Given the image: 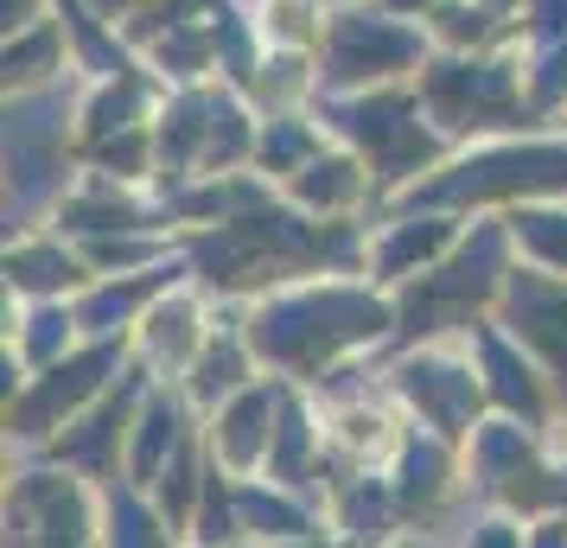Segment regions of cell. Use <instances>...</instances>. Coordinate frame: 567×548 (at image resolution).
Returning <instances> with one entry per match:
<instances>
[{
  "instance_id": "obj_1",
  "label": "cell",
  "mask_w": 567,
  "mask_h": 548,
  "mask_svg": "<svg viewBox=\"0 0 567 548\" xmlns=\"http://www.w3.org/2000/svg\"><path fill=\"white\" fill-rule=\"evenodd\" d=\"M370 332H383V307L351 288L281 300V307H268L256 319V344H261V358H275V364H319V358H332L338 344L370 339Z\"/></svg>"
},
{
  "instance_id": "obj_2",
  "label": "cell",
  "mask_w": 567,
  "mask_h": 548,
  "mask_svg": "<svg viewBox=\"0 0 567 548\" xmlns=\"http://www.w3.org/2000/svg\"><path fill=\"white\" fill-rule=\"evenodd\" d=\"M516 192H567V147H511L453 166L446 179L421 185L414 205H472V198H516Z\"/></svg>"
},
{
  "instance_id": "obj_3",
  "label": "cell",
  "mask_w": 567,
  "mask_h": 548,
  "mask_svg": "<svg viewBox=\"0 0 567 548\" xmlns=\"http://www.w3.org/2000/svg\"><path fill=\"white\" fill-rule=\"evenodd\" d=\"M491 275H497V230H478V242L465 249L446 275L421 281L402 307V332H440V325H465L472 307L491 293Z\"/></svg>"
},
{
  "instance_id": "obj_4",
  "label": "cell",
  "mask_w": 567,
  "mask_h": 548,
  "mask_svg": "<svg viewBox=\"0 0 567 548\" xmlns=\"http://www.w3.org/2000/svg\"><path fill=\"white\" fill-rule=\"evenodd\" d=\"M7 523L32 548H78L83 529H90L78 485H64V478H27L13 492V504H7Z\"/></svg>"
},
{
  "instance_id": "obj_5",
  "label": "cell",
  "mask_w": 567,
  "mask_h": 548,
  "mask_svg": "<svg viewBox=\"0 0 567 548\" xmlns=\"http://www.w3.org/2000/svg\"><path fill=\"white\" fill-rule=\"evenodd\" d=\"M427 103L446 128H485L497 115H511V77L497 64H453L427 77Z\"/></svg>"
},
{
  "instance_id": "obj_6",
  "label": "cell",
  "mask_w": 567,
  "mask_h": 548,
  "mask_svg": "<svg viewBox=\"0 0 567 548\" xmlns=\"http://www.w3.org/2000/svg\"><path fill=\"white\" fill-rule=\"evenodd\" d=\"M421 58V39L389 20H338L332 32V77L351 83V77H377V71H402Z\"/></svg>"
},
{
  "instance_id": "obj_7",
  "label": "cell",
  "mask_w": 567,
  "mask_h": 548,
  "mask_svg": "<svg viewBox=\"0 0 567 548\" xmlns=\"http://www.w3.org/2000/svg\"><path fill=\"white\" fill-rule=\"evenodd\" d=\"M344 128L358 134L363 147H377V166L383 179L409 173L421 159L434 154V141L421 134V122H409V103H363V108H344Z\"/></svg>"
},
{
  "instance_id": "obj_8",
  "label": "cell",
  "mask_w": 567,
  "mask_h": 548,
  "mask_svg": "<svg viewBox=\"0 0 567 548\" xmlns=\"http://www.w3.org/2000/svg\"><path fill=\"white\" fill-rule=\"evenodd\" d=\"M511 313H516V332L536 344L567 383V288L536 281V275H516L511 281Z\"/></svg>"
},
{
  "instance_id": "obj_9",
  "label": "cell",
  "mask_w": 567,
  "mask_h": 548,
  "mask_svg": "<svg viewBox=\"0 0 567 548\" xmlns=\"http://www.w3.org/2000/svg\"><path fill=\"white\" fill-rule=\"evenodd\" d=\"M103 370H115V351H90V358H71V364H58L39 390L20 402V434H45L58 421V409H71V402H83V395L103 383Z\"/></svg>"
},
{
  "instance_id": "obj_10",
  "label": "cell",
  "mask_w": 567,
  "mask_h": 548,
  "mask_svg": "<svg viewBox=\"0 0 567 548\" xmlns=\"http://www.w3.org/2000/svg\"><path fill=\"white\" fill-rule=\"evenodd\" d=\"M402 390H409V402L434 421L440 434H460L465 421H472V402H478L472 376L453 364H409L402 370Z\"/></svg>"
},
{
  "instance_id": "obj_11",
  "label": "cell",
  "mask_w": 567,
  "mask_h": 548,
  "mask_svg": "<svg viewBox=\"0 0 567 548\" xmlns=\"http://www.w3.org/2000/svg\"><path fill=\"white\" fill-rule=\"evenodd\" d=\"M128 395L134 383L109 409H96L90 415V427H78V434H64V459L71 466H90V472H115V441H122V421H128Z\"/></svg>"
},
{
  "instance_id": "obj_12",
  "label": "cell",
  "mask_w": 567,
  "mask_h": 548,
  "mask_svg": "<svg viewBox=\"0 0 567 548\" xmlns=\"http://www.w3.org/2000/svg\"><path fill=\"white\" fill-rule=\"evenodd\" d=\"M478 351H485V370H491V390H497V402H504V409H516V415H542L536 376L511 358V344L485 332V339H478Z\"/></svg>"
},
{
  "instance_id": "obj_13",
  "label": "cell",
  "mask_w": 567,
  "mask_h": 548,
  "mask_svg": "<svg viewBox=\"0 0 567 548\" xmlns=\"http://www.w3.org/2000/svg\"><path fill=\"white\" fill-rule=\"evenodd\" d=\"M261 446H268V395L249 390V395H236V409L224 415V453L236 466H249Z\"/></svg>"
},
{
  "instance_id": "obj_14",
  "label": "cell",
  "mask_w": 567,
  "mask_h": 548,
  "mask_svg": "<svg viewBox=\"0 0 567 548\" xmlns=\"http://www.w3.org/2000/svg\"><path fill=\"white\" fill-rule=\"evenodd\" d=\"M173 441H179V409H173V402H154L147 421H141V441H134V472H141V478H154L159 459L173 453Z\"/></svg>"
},
{
  "instance_id": "obj_15",
  "label": "cell",
  "mask_w": 567,
  "mask_h": 548,
  "mask_svg": "<svg viewBox=\"0 0 567 548\" xmlns=\"http://www.w3.org/2000/svg\"><path fill=\"white\" fill-rule=\"evenodd\" d=\"M7 275L20 281V288H64V281H78V268H71V256H58V249H20V256L7 261Z\"/></svg>"
},
{
  "instance_id": "obj_16",
  "label": "cell",
  "mask_w": 567,
  "mask_h": 548,
  "mask_svg": "<svg viewBox=\"0 0 567 548\" xmlns=\"http://www.w3.org/2000/svg\"><path fill=\"white\" fill-rule=\"evenodd\" d=\"M236 154H243V115L230 103H205V159L224 166Z\"/></svg>"
},
{
  "instance_id": "obj_17",
  "label": "cell",
  "mask_w": 567,
  "mask_h": 548,
  "mask_svg": "<svg viewBox=\"0 0 567 548\" xmlns=\"http://www.w3.org/2000/svg\"><path fill=\"white\" fill-rule=\"evenodd\" d=\"M440 242H446V224H409V230L383 249V275H402L409 261H427Z\"/></svg>"
},
{
  "instance_id": "obj_18",
  "label": "cell",
  "mask_w": 567,
  "mask_h": 548,
  "mask_svg": "<svg viewBox=\"0 0 567 548\" xmlns=\"http://www.w3.org/2000/svg\"><path fill=\"white\" fill-rule=\"evenodd\" d=\"M159 281H166V275H154V281H128V288H103L90 307H83V325H115V319H128L134 307L159 288Z\"/></svg>"
},
{
  "instance_id": "obj_19",
  "label": "cell",
  "mask_w": 567,
  "mask_h": 548,
  "mask_svg": "<svg viewBox=\"0 0 567 548\" xmlns=\"http://www.w3.org/2000/svg\"><path fill=\"white\" fill-rule=\"evenodd\" d=\"M243 504V517H249V529H275V536H293V529H307V517L293 510V504H281V497H268V492H243L236 497Z\"/></svg>"
},
{
  "instance_id": "obj_20",
  "label": "cell",
  "mask_w": 567,
  "mask_h": 548,
  "mask_svg": "<svg viewBox=\"0 0 567 548\" xmlns=\"http://www.w3.org/2000/svg\"><path fill=\"white\" fill-rule=\"evenodd\" d=\"M115 548H166V529L134 497H115Z\"/></svg>"
},
{
  "instance_id": "obj_21",
  "label": "cell",
  "mask_w": 567,
  "mask_h": 548,
  "mask_svg": "<svg viewBox=\"0 0 567 548\" xmlns=\"http://www.w3.org/2000/svg\"><path fill=\"white\" fill-rule=\"evenodd\" d=\"M516 236L536 249V256H548V261H561L567 268V217H548V210H529L523 224H516Z\"/></svg>"
},
{
  "instance_id": "obj_22",
  "label": "cell",
  "mask_w": 567,
  "mask_h": 548,
  "mask_svg": "<svg viewBox=\"0 0 567 548\" xmlns=\"http://www.w3.org/2000/svg\"><path fill=\"white\" fill-rule=\"evenodd\" d=\"M351 192H358V173L344 159H326V166H312L307 179H300V198H312V205H338Z\"/></svg>"
},
{
  "instance_id": "obj_23",
  "label": "cell",
  "mask_w": 567,
  "mask_h": 548,
  "mask_svg": "<svg viewBox=\"0 0 567 548\" xmlns=\"http://www.w3.org/2000/svg\"><path fill=\"white\" fill-rule=\"evenodd\" d=\"M434 492H440V453L434 446H409V459H402V497L427 504Z\"/></svg>"
},
{
  "instance_id": "obj_24",
  "label": "cell",
  "mask_w": 567,
  "mask_h": 548,
  "mask_svg": "<svg viewBox=\"0 0 567 548\" xmlns=\"http://www.w3.org/2000/svg\"><path fill=\"white\" fill-rule=\"evenodd\" d=\"M64 224H71V230H122V224H134V210L122 205V198H115V205H109V198H78V205L64 210Z\"/></svg>"
},
{
  "instance_id": "obj_25",
  "label": "cell",
  "mask_w": 567,
  "mask_h": 548,
  "mask_svg": "<svg viewBox=\"0 0 567 548\" xmlns=\"http://www.w3.org/2000/svg\"><path fill=\"white\" fill-rule=\"evenodd\" d=\"M134 108H141V83H122V90H109L103 103L90 108V134H122Z\"/></svg>"
},
{
  "instance_id": "obj_26",
  "label": "cell",
  "mask_w": 567,
  "mask_h": 548,
  "mask_svg": "<svg viewBox=\"0 0 567 548\" xmlns=\"http://www.w3.org/2000/svg\"><path fill=\"white\" fill-rule=\"evenodd\" d=\"M307 128L300 122H281V128H268V141H261V159H268V173H287L293 159H307Z\"/></svg>"
},
{
  "instance_id": "obj_27",
  "label": "cell",
  "mask_w": 567,
  "mask_h": 548,
  "mask_svg": "<svg viewBox=\"0 0 567 548\" xmlns=\"http://www.w3.org/2000/svg\"><path fill=\"white\" fill-rule=\"evenodd\" d=\"M236 376H243V358H236V344H210V351H205V364H198V395L230 390Z\"/></svg>"
},
{
  "instance_id": "obj_28",
  "label": "cell",
  "mask_w": 567,
  "mask_h": 548,
  "mask_svg": "<svg viewBox=\"0 0 567 548\" xmlns=\"http://www.w3.org/2000/svg\"><path fill=\"white\" fill-rule=\"evenodd\" d=\"M300 459H307V421H300V409H287L281 446H275V472H281V478H300Z\"/></svg>"
},
{
  "instance_id": "obj_29",
  "label": "cell",
  "mask_w": 567,
  "mask_h": 548,
  "mask_svg": "<svg viewBox=\"0 0 567 548\" xmlns=\"http://www.w3.org/2000/svg\"><path fill=\"white\" fill-rule=\"evenodd\" d=\"M45 64H52V32H32L20 45H7V71H13V77H39Z\"/></svg>"
},
{
  "instance_id": "obj_30",
  "label": "cell",
  "mask_w": 567,
  "mask_h": 548,
  "mask_svg": "<svg viewBox=\"0 0 567 548\" xmlns=\"http://www.w3.org/2000/svg\"><path fill=\"white\" fill-rule=\"evenodd\" d=\"M185 325H192V313H185V307H166V313L154 319V351L179 358V351H185Z\"/></svg>"
},
{
  "instance_id": "obj_31",
  "label": "cell",
  "mask_w": 567,
  "mask_h": 548,
  "mask_svg": "<svg viewBox=\"0 0 567 548\" xmlns=\"http://www.w3.org/2000/svg\"><path fill=\"white\" fill-rule=\"evenodd\" d=\"M64 332H71L64 313H39V319H32V358H52L58 344H64Z\"/></svg>"
},
{
  "instance_id": "obj_32",
  "label": "cell",
  "mask_w": 567,
  "mask_h": 548,
  "mask_svg": "<svg viewBox=\"0 0 567 548\" xmlns=\"http://www.w3.org/2000/svg\"><path fill=\"white\" fill-rule=\"evenodd\" d=\"M159 497H166V517H179L185 504H192V459H179V466L166 472V492Z\"/></svg>"
},
{
  "instance_id": "obj_33",
  "label": "cell",
  "mask_w": 567,
  "mask_h": 548,
  "mask_svg": "<svg viewBox=\"0 0 567 548\" xmlns=\"http://www.w3.org/2000/svg\"><path fill=\"white\" fill-rule=\"evenodd\" d=\"M205 542H230V504H224V492L210 485V504H205V529H198Z\"/></svg>"
},
{
  "instance_id": "obj_34",
  "label": "cell",
  "mask_w": 567,
  "mask_h": 548,
  "mask_svg": "<svg viewBox=\"0 0 567 548\" xmlns=\"http://www.w3.org/2000/svg\"><path fill=\"white\" fill-rule=\"evenodd\" d=\"M440 20H446V39H478L485 32V13H465V7H446Z\"/></svg>"
},
{
  "instance_id": "obj_35",
  "label": "cell",
  "mask_w": 567,
  "mask_h": 548,
  "mask_svg": "<svg viewBox=\"0 0 567 548\" xmlns=\"http://www.w3.org/2000/svg\"><path fill=\"white\" fill-rule=\"evenodd\" d=\"M103 159H109V166H122V173H134V166H141V141L122 134V141H109V147H103Z\"/></svg>"
},
{
  "instance_id": "obj_36",
  "label": "cell",
  "mask_w": 567,
  "mask_h": 548,
  "mask_svg": "<svg viewBox=\"0 0 567 548\" xmlns=\"http://www.w3.org/2000/svg\"><path fill=\"white\" fill-rule=\"evenodd\" d=\"M141 256H147V242H96L103 268H122V261H141Z\"/></svg>"
},
{
  "instance_id": "obj_37",
  "label": "cell",
  "mask_w": 567,
  "mask_h": 548,
  "mask_svg": "<svg viewBox=\"0 0 567 548\" xmlns=\"http://www.w3.org/2000/svg\"><path fill=\"white\" fill-rule=\"evenodd\" d=\"M351 523H358V529H377V523H383V497L358 492V497H351Z\"/></svg>"
},
{
  "instance_id": "obj_38",
  "label": "cell",
  "mask_w": 567,
  "mask_h": 548,
  "mask_svg": "<svg viewBox=\"0 0 567 548\" xmlns=\"http://www.w3.org/2000/svg\"><path fill=\"white\" fill-rule=\"evenodd\" d=\"M472 548H516V529H478Z\"/></svg>"
},
{
  "instance_id": "obj_39",
  "label": "cell",
  "mask_w": 567,
  "mask_h": 548,
  "mask_svg": "<svg viewBox=\"0 0 567 548\" xmlns=\"http://www.w3.org/2000/svg\"><path fill=\"white\" fill-rule=\"evenodd\" d=\"M27 13H32V0H7V27H20Z\"/></svg>"
},
{
  "instance_id": "obj_40",
  "label": "cell",
  "mask_w": 567,
  "mask_h": 548,
  "mask_svg": "<svg viewBox=\"0 0 567 548\" xmlns=\"http://www.w3.org/2000/svg\"><path fill=\"white\" fill-rule=\"evenodd\" d=\"M536 548H567V529H542V542Z\"/></svg>"
},
{
  "instance_id": "obj_41",
  "label": "cell",
  "mask_w": 567,
  "mask_h": 548,
  "mask_svg": "<svg viewBox=\"0 0 567 548\" xmlns=\"http://www.w3.org/2000/svg\"><path fill=\"white\" fill-rule=\"evenodd\" d=\"M103 7H128V0H103Z\"/></svg>"
}]
</instances>
